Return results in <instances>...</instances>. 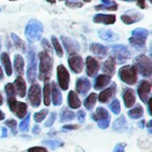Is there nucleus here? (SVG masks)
Returning <instances> with one entry per match:
<instances>
[{"label": "nucleus", "mask_w": 152, "mask_h": 152, "mask_svg": "<svg viewBox=\"0 0 152 152\" xmlns=\"http://www.w3.org/2000/svg\"><path fill=\"white\" fill-rule=\"evenodd\" d=\"M28 152H48L45 148L42 147H32L29 148Z\"/></svg>", "instance_id": "49"}, {"label": "nucleus", "mask_w": 152, "mask_h": 152, "mask_svg": "<svg viewBox=\"0 0 152 152\" xmlns=\"http://www.w3.org/2000/svg\"><path fill=\"white\" fill-rule=\"evenodd\" d=\"M56 74H57L58 83L59 87L63 91H67L69 87L70 83L69 72L63 65H58L56 69Z\"/></svg>", "instance_id": "11"}, {"label": "nucleus", "mask_w": 152, "mask_h": 152, "mask_svg": "<svg viewBox=\"0 0 152 152\" xmlns=\"http://www.w3.org/2000/svg\"><path fill=\"white\" fill-rule=\"evenodd\" d=\"M3 102H4V98H3V96H2V95H1V94L0 93V105H2Z\"/></svg>", "instance_id": "59"}, {"label": "nucleus", "mask_w": 152, "mask_h": 152, "mask_svg": "<svg viewBox=\"0 0 152 152\" xmlns=\"http://www.w3.org/2000/svg\"><path fill=\"white\" fill-rule=\"evenodd\" d=\"M102 4L95 6V9L96 10H117L118 8V4L114 1H102Z\"/></svg>", "instance_id": "31"}, {"label": "nucleus", "mask_w": 152, "mask_h": 152, "mask_svg": "<svg viewBox=\"0 0 152 152\" xmlns=\"http://www.w3.org/2000/svg\"><path fill=\"white\" fill-rule=\"evenodd\" d=\"M51 42H52V44H53V48H54V50H55V51H56L57 56L60 58L62 57L64 55L63 49H62V46H61L59 42L58 41L57 38H56V37H55L54 36H52L51 37Z\"/></svg>", "instance_id": "38"}, {"label": "nucleus", "mask_w": 152, "mask_h": 152, "mask_svg": "<svg viewBox=\"0 0 152 152\" xmlns=\"http://www.w3.org/2000/svg\"><path fill=\"white\" fill-rule=\"evenodd\" d=\"M39 79L41 81L48 82L52 74L53 60L51 56L46 52L42 51L39 53Z\"/></svg>", "instance_id": "1"}, {"label": "nucleus", "mask_w": 152, "mask_h": 152, "mask_svg": "<svg viewBox=\"0 0 152 152\" xmlns=\"http://www.w3.org/2000/svg\"><path fill=\"white\" fill-rule=\"evenodd\" d=\"M13 65L16 74L22 77L24 74V68H25V61L23 57L20 54H16L14 56Z\"/></svg>", "instance_id": "28"}, {"label": "nucleus", "mask_w": 152, "mask_h": 152, "mask_svg": "<svg viewBox=\"0 0 152 152\" xmlns=\"http://www.w3.org/2000/svg\"><path fill=\"white\" fill-rule=\"evenodd\" d=\"M111 111L114 113V114H119L121 111V108H120V101L117 99H115L111 103L109 106Z\"/></svg>", "instance_id": "43"}, {"label": "nucleus", "mask_w": 152, "mask_h": 152, "mask_svg": "<svg viewBox=\"0 0 152 152\" xmlns=\"http://www.w3.org/2000/svg\"><path fill=\"white\" fill-rule=\"evenodd\" d=\"M51 92H52V102L55 106H59L62 103V96L60 90L58 88L56 83L53 82L51 84Z\"/></svg>", "instance_id": "27"}, {"label": "nucleus", "mask_w": 152, "mask_h": 152, "mask_svg": "<svg viewBox=\"0 0 152 152\" xmlns=\"http://www.w3.org/2000/svg\"><path fill=\"white\" fill-rule=\"evenodd\" d=\"M41 45L42 46V48H44V51L46 52L48 54H49L50 56L53 55V49L51 48V45H50V42L46 38H44L42 39Z\"/></svg>", "instance_id": "41"}, {"label": "nucleus", "mask_w": 152, "mask_h": 152, "mask_svg": "<svg viewBox=\"0 0 152 152\" xmlns=\"http://www.w3.org/2000/svg\"><path fill=\"white\" fill-rule=\"evenodd\" d=\"M1 62L2 64L3 67L4 68L5 70L6 74H7V77H10L12 75V72H13V70H12V65L11 62H10V57H9L8 54L7 53H2L1 54Z\"/></svg>", "instance_id": "32"}, {"label": "nucleus", "mask_w": 152, "mask_h": 152, "mask_svg": "<svg viewBox=\"0 0 152 152\" xmlns=\"http://www.w3.org/2000/svg\"><path fill=\"white\" fill-rule=\"evenodd\" d=\"M123 98L126 108H132L136 102V95L134 89L126 88L123 93Z\"/></svg>", "instance_id": "19"}, {"label": "nucleus", "mask_w": 152, "mask_h": 152, "mask_svg": "<svg viewBox=\"0 0 152 152\" xmlns=\"http://www.w3.org/2000/svg\"><path fill=\"white\" fill-rule=\"evenodd\" d=\"M4 118H5V114H4V113H3L2 111L0 110V121H1V120H4Z\"/></svg>", "instance_id": "56"}, {"label": "nucleus", "mask_w": 152, "mask_h": 152, "mask_svg": "<svg viewBox=\"0 0 152 152\" xmlns=\"http://www.w3.org/2000/svg\"><path fill=\"white\" fill-rule=\"evenodd\" d=\"M59 117H60V119H59L60 123H68V122H71L74 120V118H75V113L70 111L68 108L64 107V108L61 109Z\"/></svg>", "instance_id": "30"}, {"label": "nucleus", "mask_w": 152, "mask_h": 152, "mask_svg": "<svg viewBox=\"0 0 152 152\" xmlns=\"http://www.w3.org/2000/svg\"><path fill=\"white\" fill-rule=\"evenodd\" d=\"M3 78H4V73H3L1 66H0V80H2Z\"/></svg>", "instance_id": "58"}, {"label": "nucleus", "mask_w": 152, "mask_h": 152, "mask_svg": "<svg viewBox=\"0 0 152 152\" xmlns=\"http://www.w3.org/2000/svg\"><path fill=\"white\" fill-rule=\"evenodd\" d=\"M50 94H51V88L48 82H45L43 88V100L46 106H49L50 104Z\"/></svg>", "instance_id": "35"}, {"label": "nucleus", "mask_w": 152, "mask_h": 152, "mask_svg": "<svg viewBox=\"0 0 152 152\" xmlns=\"http://www.w3.org/2000/svg\"><path fill=\"white\" fill-rule=\"evenodd\" d=\"M42 143L53 150L63 145V142L59 140H46L42 141Z\"/></svg>", "instance_id": "37"}, {"label": "nucleus", "mask_w": 152, "mask_h": 152, "mask_svg": "<svg viewBox=\"0 0 152 152\" xmlns=\"http://www.w3.org/2000/svg\"><path fill=\"white\" fill-rule=\"evenodd\" d=\"M13 86H14L15 91L18 96L21 98L25 97L26 95V83L22 77L20 76L17 77V78L15 80Z\"/></svg>", "instance_id": "24"}, {"label": "nucleus", "mask_w": 152, "mask_h": 152, "mask_svg": "<svg viewBox=\"0 0 152 152\" xmlns=\"http://www.w3.org/2000/svg\"><path fill=\"white\" fill-rule=\"evenodd\" d=\"M48 112L49 111L48 109H42L39 112L35 113L34 115V119L36 123H41V122H42L48 116Z\"/></svg>", "instance_id": "39"}, {"label": "nucleus", "mask_w": 152, "mask_h": 152, "mask_svg": "<svg viewBox=\"0 0 152 152\" xmlns=\"http://www.w3.org/2000/svg\"><path fill=\"white\" fill-rule=\"evenodd\" d=\"M44 31L43 24L38 19H32L28 21L25 27V34L27 39L31 42H34L41 39Z\"/></svg>", "instance_id": "3"}, {"label": "nucleus", "mask_w": 152, "mask_h": 152, "mask_svg": "<svg viewBox=\"0 0 152 152\" xmlns=\"http://www.w3.org/2000/svg\"><path fill=\"white\" fill-rule=\"evenodd\" d=\"M11 38L14 42L15 46L18 50L22 51L23 53L26 52V46H25V42L19 37V36L15 34H11Z\"/></svg>", "instance_id": "36"}, {"label": "nucleus", "mask_w": 152, "mask_h": 152, "mask_svg": "<svg viewBox=\"0 0 152 152\" xmlns=\"http://www.w3.org/2000/svg\"><path fill=\"white\" fill-rule=\"evenodd\" d=\"M28 64L27 68V78L30 83H35L37 79V56L34 49L30 48L28 53Z\"/></svg>", "instance_id": "8"}, {"label": "nucleus", "mask_w": 152, "mask_h": 152, "mask_svg": "<svg viewBox=\"0 0 152 152\" xmlns=\"http://www.w3.org/2000/svg\"><path fill=\"white\" fill-rule=\"evenodd\" d=\"M126 146V143H118L114 148L113 152H125V148Z\"/></svg>", "instance_id": "48"}, {"label": "nucleus", "mask_w": 152, "mask_h": 152, "mask_svg": "<svg viewBox=\"0 0 152 152\" xmlns=\"http://www.w3.org/2000/svg\"><path fill=\"white\" fill-rule=\"evenodd\" d=\"M118 74L121 81L129 86H134L137 81V71L132 65H125L120 68Z\"/></svg>", "instance_id": "6"}, {"label": "nucleus", "mask_w": 152, "mask_h": 152, "mask_svg": "<svg viewBox=\"0 0 152 152\" xmlns=\"http://www.w3.org/2000/svg\"><path fill=\"white\" fill-rule=\"evenodd\" d=\"M144 17V15L140 12L135 10H129L121 15V20L126 25H132L135 22H140Z\"/></svg>", "instance_id": "13"}, {"label": "nucleus", "mask_w": 152, "mask_h": 152, "mask_svg": "<svg viewBox=\"0 0 152 152\" xmlns=\"http://www.w3.org/2000/svg\"><path fill=\"white\" fill-rule=\"evenodd\" d=\"M138 125H139L140 128H141V129H143V128L145 127V120H142V121H140L139 123H138Z\"/></svg>", "instance_id": "54"}, {"label": "nucleus", "mask_w": 152, "mask_h": 152, "mask_svg": "<svg viewBox=\"0 0 152 152\" xmlns=\"http://www.w3.org/2000/svg\"><path fill=\"white\" fill-rule=\"evenodd\" d=\"M151 91V83L147 80H142L137 87V93L139 97L143 103L148 101V97Z\"/></svg>", "instance_id": "14"}, {"label": "nucleus", "mask_w": 152, "mask_h": 152, "mask_svg": "<svg viewBox=\"0 0 152 152\" xmlns=\"http://www.w3.org/2000/svg\"><path fill=\"white\" fill-rule=\"evenodd\" d=\"M4 91H5L7 99L8 98L15 97V96H16L14 86H13V84H12V83H7L5 86V87H4Z\"/></svg>", "instance_id": "42"}, {"label": "nucleus", "mask_w": 152, "mask_h": 152, "mask_svg": "<svg viewBox=\"0 0 152 152\" xmlns=\"http://www.w3.org/2000/svg\"><path fill=\"white\" fill-rule=\"evenodd\" d=\"M91 85L88 79L86 77H81L77 80L76 83V91L80 94L86 95L90 91Z\"/></svg>", "instance_id": "17"}, {"label": "nucleus", "mask_w": 152, "mask_h": 152, "mask_svg": "<svg viewBox=\"0 0 152 152\" xmlns=\"http://www.w3.org/2000/svg\"><path fill=\"white\" fill-rule=\"evenodd\" d=\"M146 126L148 127V131H149L150 133H151V120H150V121L148 122V124L146 125Z\"/></svg>", "instance_id": "57"}, {"label": "nucleus", "mask_w": 152, "mask_h": 152, "mask_svg": "<svg viewBox=\"0 0 152 152\" xmlns=\"http://www.w3.org/2000/svg\"><path fill=\"white\" fill-rule=\"evenodd\" d=\"M68 104L70 108H73V109H77L81 106V101H80L78 95L74 91H70V92L68 93Z\"/></svg>", "instance_id": "29"}, {"label": "nucleus", "mask_w": 152, "mask_h": 152, "mask_svg": "<svg viewBox=\"0 0 152 152\" xmlns=\"http://www.w3.org/2000/svg\"><path fill=\"white\" fill-rule=\"evenodd\" d=\"M41 88L39 85L34 83L30 87L28 91V100L31 106L34 108H38L41 104Z\"/></svg>", "instance_id": "10"}, {"label": "nucleus", "mask_w": 152, "mask_h": 152, "mask_svg": "<svg viewBox=\"0 0 152 152\" xmlns=\"http://www.w3.org/2000/svg\"><path fill=\"white\" fill-rule=\"evenodd\" d=\"M60 39L65 50L70 56H74L80 51V45L78 42L75 39L65 36H61Z\"/></svg>", "instance_id": "12"}, {"label": "nucleus", "mask_w": 152, "mask_h": 152, "mask_svg": "<svg viewBox=\"0 0 152 152\" xmlns=\"http://www.w3.org/2000/svg\"><path fill=\"white\" fill-rule=\"evenodd\" d=\"M65 4L71 8H80L83 6V2L79 1H67Z\"/></svg>", "instance_id": "46"}, {"label": "nucleus", "mask_w": 152, "mask_h": 152, "mask_svg": "<svg viewBox=\"0 0 152 152\" xmlns=\"http://www.w3.org/2000/svg\"><path fill=\"white\" fill-rule=\"evenodd\" d=\"M111 51L113 53V57L116 63L124 64L132 57V53L129 48L125 45L115 44L111 45Z\"/></svg>", "instance_id": "5"}, {"label": "nucleus", "mask_w": 152, "mask_h": 152, "mask_svg": "<svg viewBox=\"0 0 152 152\" xmlns=\"http://www.w3.org/2000/svg\"><path fill=\"white\" fill-rule=\"evenodd\" d=\"M111 81V77L105 75V74H100L95 80L94 87L95 90H102L107 86H108Z\"/></svg>", "instance_id": "25"}, {"label": "nucleus", "mask_w": 152, "mask_h": 152, "mask_svg": "<svg viewBox=\"0 0 152 152\" xmlns=\"http://www.w3.org/2000/svg\"><path fill=\"white\" fill-rule=\"evenodd\" d=\"M32 133L35 135H39L41 133V128L39 127V126L38 125H36L34 126V128L32 129Z\"/></svg>", "instance_id": "51"}, {"label": "nucleus", "mask_w": 152, "mask_h": 152, "mask_svg": "<svg viewBox=\"0 0 152 152\" xmlns=\"http://www.w3.org/2000/svg\"><path fill=\"white\" fill-rule=\"evenodd\" d=\"M137 5L139 6L142 9H145L147 7V4H146V1H137Z\"/></svg>", "instance_id": "52"}, {"label": "nucleus", "mask_w": 152, "mask_h": 152, "mask_svg": "<svg viewBox=\"0 0 152 152\" xmlns=\"http://www.w3.org/2000/svg\"><path fill=\"white\" fill-rule=\"evenodd\" d=\"M4 124L7 126V127L10 128L11 129V132L13 133V134L16 135L17 134V129H16V127H17V123L15 120H13V119H10V120H6Z\"/></svg>", "instance_id": "44"}, {"label": "nucleus", "mask_w": 152, "mask_h": 152, "mask_svg": "<svg viewBox=\"0 0 152 152\" xmlns=\"http://www.w3.org/2000/svg\"><path fill=\"white\" fill-rule=\"evenodd\" d=\"M68 65L71 71L75 74H80L84 68V62L83 57L80 55L71 56L68 60Z\"/></svg>", "instance_id": "15"}, {"label": "nucleus", "mask_w": 152, "mask_h": 152, "mask_svg": "<svg viewBox=\"0 0 152 152\" xmlns=\"http://www.w3.org/2000/svg\"><path fill=\"white\" fill-rule=\"evenodd\" d=\"M0 50H1V42H0Z\"/></svg>", "instance_id": "60"}, {"label": "nucleus", "mask_w": 152, "mask_h": 152, "mask_svg": "<svg viewBox=\"0 0 152 152\" xmlns=\"http://www.w3.org/2000/svg\"><path fill=\"white\" fill-rule=\"evenodd\" d=\"M151 98L148 99V112H149L150 115H151Z\"/></svg>", "instance_id": "55"}, {"label": "nucleus", "mask_w": 152, "mask_h": 152, "mask_svg": "<svg viewBox=\"0 0 152 152\" xmlns=\"http://www.w3.org/2000/svg\"><path fill=\"white\" fill-rule=\"evenodd\" d=\"M149 35V31L145 28H136L132 32V37L129 38L131 45L138 51L145 50V43Z\"/></svg>", "instance_id": "2"}, {"label": "nucleus", "mask_w": 152, "mask_h": 152, "mask_svg": "<svg viewBox=\"0 0 152 152\" xmlns=\"http://www.w3.org/2000/svg\"><path fill=\"white\" fill-rule=\"evenodd\" d=\"M116 69V62L114 60V57L112 56H109L105 62L103 63L102 67V71L105 74V75H108L111 77L115 73Z\"/></svg>", "instance_id": "23"}, {"label": "nucleus", "mask_w": 152, "mask_h": 152, "mask_svg": "<svg viewBox=\"0 0 152 152\" xmlns=\"http://www.w3.org/2000/svg\"><path fill=\"white\" fill-rule=\"evenodd\" d=\"M2 130V133H1V137H7V130L5 127H2L1 129Z\"/></svg>", "instance_id": "53"}, {"label": "nucleus", "mask_w": 152, "mask_h": 152, "mask_svg": "<svg viewBox=\"0 0 152 152\" xmlns=\"http://www.w3.org/2000/svg\"><path fill=\"white\" fill-rule=\"evenodd\" d=\"M78 128H79V126H77V125L71 124V125H65V126H64L62 129H65V130L72 131V130H74V129H77Z\"/></svg>", "instance_id": "50"}, {"label": "nucleus", "mask_w": 152, "mask_h": 152, "mask_svg": "<svg viewBox=\"0 0 152 152\" xmlns=\"http://www.w3.org/2000/svg\"><path fill=\"white\" fill-rule=\"evenodd\" d=\"M112 129L114 131L120 133H123L127 129V120L123 114L114 120L113 123Z\"/></svg>", "instance_id": "26"}, {"label": "nucleus", "mask_w": 152, "mask_h": 152, "mask_svg": "<svg viewBox=\"0 0 152 152\" xmlns=\"http://www.w3.org/2000/svg\"><path fill=\"white\" fill-rule=\"evenodd\" d=\"M30 120H31V114H28V115L21 122L20 125H19V129H20L21 132H28V130H29Z\"/></svg>", "instance_id": "40"}, {"label": "nucleus", "mask_w": 152, "mask_h": 152, "mask_svg": "<svg viewBox=\"0 0 152 152\" xmlns=\"http://www.w3.org/2000/svg\"><path fill=\"white\" fill-rule=\"evenodd\" d=\"M144 114L143 108L140 105H137L135 108H132V110L128 112V115L130 118L134 120H137V119L142 118Z\"/></svg>", "instance_id": "33"}, {"label": "nucleus", "mask_w": 152, "mask_h": 152, "mask_svg": "<svg viewBox=\"0 0 152 152\" xmlns=\"http://www.w3.org/2000/svg\"><path fill=\"white\" fill-rule=\"evenodd\" d=\"M116 93H117V85L114 83L109 88L105 89L99 94L98 99L101 103H107L110 99L114 97Z\"/></svg>", "instance_id": "18"}, {"label": "nucleus", "mask_w": 152, "mask_h": 152, "mask_svg": "<svg viewBox=\"0 0 152 152\" xmlns=\"http://www.w3.org/2000/svg\"><path fill=\"white\" fill-rule=\"evenodd\" d=\"M133 66L143 77L149 78L152 74L151 59L145 54H140L134 58Z\"/></svg>", "instance_id": "4"}, {"label": "nucleus", "mask_w": 152, "mask_h": 152, "mask_svg": "<svg viewBox=\"0 0 152 152\" xmlns=\"http://www.w3.org/2000/svg\"><path fill=\"white\" fill-rule=\"evenodd\" d=\"M98 35L104 41L114 42L120 39V36L114 31L109 29H101L98 31Z\"/></svg>", "instance_id": "21"}, {"label": "nucleus", "mask_w": 152, "mask_h": 152, "mask_svg": "<svg viewBox=\"0 0 152 152\" xmlns=\"http://www.w3.org/2000/svg\"><path fill=\"white\" fill-rule=\"evenodd\" d=\"M56 117H57V115H56V113L55 111H53V112L50 113L48 120L45 123V126L47 128L51 127L53 125V123H54V122L56 121Z\"/></svg>", "instance_id": "45"}, {"label": "nucleus", "mask_w": 152, "mask_h": 152, "mask_svg": "<svg viewBox=\"0 0 152 152\" xmlns=\"http://www.w3.org/2000/svg\"><path fill=\"white\" fill-rule=\"evenodd\" d=\"M86 114L83 110H80V111L77 112V119H78V121L80 123H83L86 120Z\"/></svg>", "instance_id": "47"}, {"label": "nucleus", "mask_w": 152, "mask_h": 152, "mask_svg": "<svg viewBox=\"0 0 152 152\" xmlns=\"http://www.w3.org/2000/svg\"><path fill=\"white\" fill-rule=\"evenodd\" d=\"M97 99V94L95 93H91L90 95L88 96V97L85 99L84 105L88 111H91L94 109L96 102Z\"/></svg>", "instance_id": "34"}, {"label": "nucleus", "mask_w": 152, "mask_h": 152, "mask_svg": "<svg viewBox=\"0 0 152 152\" xmlns=\"http://www.w3.org/2000/svg\"><path fill=\"white\" fill-rule=\"evenodd\" d=\"M91 117L97 123L98 126L102 129H106L109 127L111 122V115L108 111L103 107L99 106L95 113L91 114Z\"/></svg>", "instance_id": "7"}, {"label": "nucleus", "mask_w": 152, "mask_h": 152, "mask_svg": "<svg viewBox=\"0 0 152 152\" xmlns=\"http://www.w3.org/2000/svg\"><path fill=\"white\" fill-rule=\"evenodd\" d=\"M90 50L95 56L100 59L105 58L108 53V48L106 46L96 42H93L91 44Z\"/></svg>", "instance_id": "20"}, {"label": "nucleus", "mask_w": 152, "mask_h": 152, "mask_svg": "<svg viewBox=\"0 0 152 152\" xmlns=\"http://www.w3.org/2000/svg\"><path fill=\"white\" fill-rule=\"evenodd\" d=\"M86 74L88 77H94L99 69V63L96 59L89 56L86 58Z\"/></svg>", "instance_id": "16"}, {"label": "nucleus", "mask_w": 152, "mask_h": 152, "mask_svg": "<svg viewBox=\"0 0 152 152\" xmlns=\"http://www.w3.org/2000/svg\"><path fill=\"white\" fill-rule=\"evenodd\" d=\"M95 23H102L104 25H113L116 22V16L114 14H103L97 13L94 17Z\"/></svg>", "instance_id": "22"}, {"label": "nucleus", "mask_w": 152, "mask_h": 152, "mask_svg": "<svg viewBox=\"0 0 152 152\" xmlns=\"http://www.w3.org/2000/svg\"><path fill=\"white\" fill-rule=\"evenodd\" d=\"M7 105L9 109L19 119H23L26 116L28 111V105L26 103L19 102L16 100V97L8 98L7 99Z\"/></svg>", "instance_id": "9"}]
</instances>
